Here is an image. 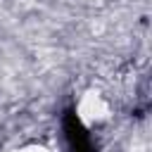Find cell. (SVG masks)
<instances>
[{
  "label": "cell",
  "mask_w": 152,
  "mask_h": 152,
  "mask_svg": "<svg viewBox=\"0 0 152 152\" xmlns=\"http://www.w3.org/2000/svg\"><path fill=\"white\" fill-rule=\"evenodd\" d=\"M74 112H76L78 124H81L83 128L93 131V128H100V126H104L107 121H112V116H114V104H112V100H109L104 93H100V90H95V88H88V90H83V93L78 95L76 104H74Z\"/></svg>",
  "instance_id": "6da1fadb"
},
{
  "label": "cell",
  "mask_w": 152,
  "mask_h": 152,
  "mask_svg": "<svg viewBox=\"0 0 152 152\" xmlns=\"http://www.w3.org/2000/svg\"><path fill=\"white\" fill-rule=\"evenodd\" d=\"M10 152H52V150L48 145H43V142H24L19 147H12Z\"/></svg>",
  "instance_id": "7a4b0ae2"
}]
</instances>
